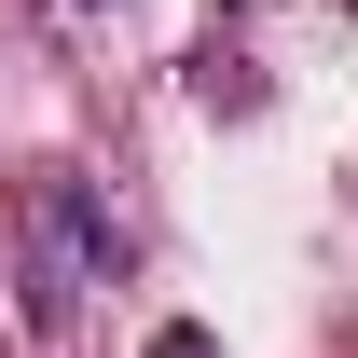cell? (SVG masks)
I'll use <instances>...</instances> for the list:
<instances>
[{
  "label": "cell",
  "mask_w": 358,
  "mask_h": 358,
  "mask_svg": "<svg viewBox=\"0 0 358 358\" xmlns=\"http://www.w3.org/2000/svg\"><path fill=\"white\" fill-rule=\"evenodd\" d=\"M28 221H42V289H28V331H69V303L110 275V221H96V193H83L69 166L28 193Z\"/></svg>",
  "instance_id": "6da1fadb"
},
{
  "label": "cell",
  "mask_w": 358,
  "mask_h": 358,
  "mask_svg": "<svg viewBox=\"0 0 358 358\" xmlns=\"http://www.w3.org/2000/svg\"><path fill=\"white\" fill-rule=\"evenodd\" d=\"M152 358H207V331H193V317H179V331H152Z\"/></svg>",
  "instance_id": "7a4b0ae2"
}]
</instances>
